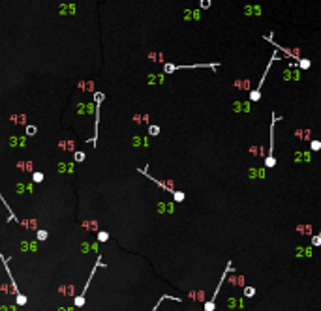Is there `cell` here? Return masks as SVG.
<instances>
[{
	"instance_id": "3",
	"label": "cell",
	"mask_w": 321,
	"mask_h": 311,
	"mask_svg": "<svg viewBox=\"0 0 321 311\" xmlns=\"http://www.w3.org/2000/svg\"><path fill=\"white\" fill-rule=\"evenodd\" d=\"M233 270V264H231V261L227 263V266H225V270H224V274H222V278H220V281H218V285H216V289H214V293H212V296H210V300L205 304V311H214L216 309V298H218V293H220V289H222V285H224V281H225V278H227V274Z\"/></svg>"
},
{
	"instance_id": "6",
	"label": "cell",
	"mask_w": 321,
	"mask_h": 311,
	"mask_svg": "<svg viewBox=\"0 0 321 311\" xmlns=\"http://www.w3.org/2000/svg\"><path fill=\"white\" fill-rule=\"evenodd\" d=\"M195 68H210L212 71H216L218 68H220V64L216 62H210V64H192V66H179V64H165L163 66V71L165 73H173V71H177V69H195Z\"/></svg>"
},
{
	"instance_id": "1",
	"label": "cell",
	"mask_w": 321,
	"mask_h": 311,
	"mask_svg": "<svg viewBox=\"0 0 321 311\" xmlns=\"http://www.w3.org/2000/svg\"><path fill=\"white\" fill-rule=\"evenodd\" d=\"M282 116H276V113H272V120H271V143H269V154L265 158V167L272 169L276 165V158H274V129H276V122H280Z\"/></svg>"
},
{
	"instance_id": "9",
	"label": "cell",
	"mask_w": 321,
	"mask_h": 311,
	"mask_svg": "<svg viewBox=\"0 0 321 311\" xmlns=\"http://www.w3.org/2000/svg\"><path fill=\"white\" fill-rule=\"evenodd\" d=\"M147 169H148V167H143V169H139V173H141V174H145L147 178H150V180H152V182H154L156 186H160V188H162L163 191H167V193H171V195H175V193H177V189H173V188H171L169 184H165V182H162V180H156L154 176H150V174L147 173Z\"/></svg>"
},
{
	"instance_id": "12",
	"label": "cell",
	"mask_w": 321,
	"mask_h": 311,
	"mask_svg": "<svg viewBox=\"0 0 321 311\" xmlns=\"http://www.w3.org/2000/svg\"><path fill=\"white\" fill-rule=\"evenodd\" d=\"M184 199H186V193H184V191H179V189H177V193L173 195V201H175V203H182Z\"/></svg>"
},
{
	"instance_id": "11",
	"label": "cell",
	"mask_w": 321,
	"mask_h": 311,
	"mask_svg": "<svg viewBox=\"0 0 321 311\" xmlns=\"http://www.w3.org/2000/svg\"><path fill=\"white\" fill-rule=\"evenodd\" d=\"M312 248H321V229L318 231V234L312 236Z\"/></svg>"
},
{
	"instance_id": "16",
	"label": "cell",
	"mask_w": 321,
	"mask_h": 311,
	"mask_svg": "<svg viewBox=\"0 0 321 311\" xmlns=\"http://www.w3.org/2000/svg\"><path fill=\"white\" fill-rule=\"evenodd\" d=\"M310 148H312L314 152H318V150H321V141H318V139H314V141H312V144H310Z\"/></svg>"
},
{
	"instance_id": "7",
	"label": "cell",
	"mask_w": 321,
	"mask_h": 311,
	"mask_svg": "<svg viewBox=\"0 0 321 311\" xmlns=\"http://www.w3.org/2000/svg\"><path fill=\"white\" fill-rule=\"evenodd\" d=\"M100 266H105L103 263H101V255H98V261H96V264H94V268H92V272H90V278H88V281L85 283V289H83V293L73 300V306L75 308H83V304H85V294L88 293V285H90V281H92V276L96 274V270L100 268Z\"/></svg>"
},
{
	"instance_id": "8",
	"label": "cell",
	"mask_w": 321,
	"mask_h": 311,
	"mask_svg": "<svg viewBox=\"0 0 321 311\" xmlns=\"http://www.w3.org/2000/svg\"><path fill=\"white\" fill-rule=\"evenodd\" d=\"M103 92H96L94 94V99H96V124H94V137L90 139V143L96 146V143H98V124H100V105H101V101H103Z\"/></svg>"
},
{
	"instance_id": "20",
	"label": "cell",
	"mask_w": 321,
	"mask_h": 311,
	"mask_svg": "<svg viewBox=\"0 0 321 311\" xmlns=\"http://www.w3.org/2000/svg\"><path fill=\"white\" fill-rule=\"evenodd\" d=\"M36 131H38L36 126H28V128H26V133H28V135H36Z\"/></svg>"
},
{
	"instance_id": "14",
	"label": "cell",
	"mask_w": 321,
	"mask_h": 311,
	"mask_svg": "<svg viewBox=\"0 0 321 311\" xmlns=\"http://www.w3.org/2000/svg\"><path fill=\"white\" fill-rule=\"evenodd\" d=\"M73 159H75L77 163H81V161L85 159V152H81V150H77V152L73 154Z\"/></svg>"
},
{
	"instance_id": "10",
	"label": "cell",
	"mask_w": 321,
	"mask_h": 311,
	"mask_svg": "<svg viewBox=\"0 0 321 311\" xmlns=\"http://www.w3.org/2000/svg\"><path fill=\"white\" fill-rule=\"evenodd\" d=\"M163 300H175V302H180V298H177V296H171V294H163V296H162V298L158 300V302H156V306L152 308V311H156V309H158V308L162 306V302H163Z\"/></svg>"
},
{
	"instance_id": "19",
	"label": "cell",
	"mask_w": 321,
	"mask_h": 311,
	"mask_svg": "<svg viewBox=\"0 0 321 311\" xmlns=\"http://www.w3.org/2000/svg\"><path fill=\"white\" fill-rule=\"evenodd\" d=\"M160 133V128L158 126H150L148 128V135H158Z\"/></svg>"
},
{
	"instance_id": "13",
	"label": "cell",
	"mask_w": 321,
	"mask_h": 311,
	"mask_svg": "<svg viewBox=\"0 0 321 311\" xmlns=\"http://www.w3.org/2000/svg\"><path fill=\"white\" fill-rule=\"evenodd\" d=\"M244 296H246V298H254V296H256V289H254V287H246V289H244Z\"/></svg>"
},
{
	"instance_id": "2",
	"label": "cell",
	"mask_w": 321,
	"mask_h": 311,
	"mask_svg": "<svg viewBox=\"0 0 321 311\" xmlns=\"http://www.w3.org/2000/svg\"><path fill=\"white\" fill-rule=\"evenodd\" d=\"M265 39H267L269 43H272V45L276 47V51H282V53H286L287 56H291V58H293V60H295V62L299 64V68H301V69H310V66H312V62H310L308 58H303V56H299V54H293V53H291L289 49H286V47H282V45H278V43H276V41H274V39L271 38V34H269V36H265Z\"/></svg>"
},
{
	"instance_id": "18",
	"label": "cell",
	"mask_w": 321,
	"mask_h": 311,
	"mask_svg": "<svg viewBox=\"0 0 321 311\" xmlns=\"http://www.w3.org/2000/svg\"><path fill=\"white\" fill-rule=\"evenodd\" d=\"M47 236H49V233H47V231H38V234H36V238H38V240H47Z\"/></svg>"
},
{
	"instance_id": "5",
	"label": "cell",
	"mask_w": 321,
	"mask_h": 311,
	"mask_svg": "<svg viewBox=\"0 0 321 311\" xmlns=\"http://www.w3.org/2000/svg\"><path fill=\"white\" fill-rule=\"evenodd\" d=\"M0 259H2V263H4V268H6V272H8V278H9V281H11V287H13V293H15V300H17V306H24V304L28 302V298H26L24 294H21V291H19V287H17V283H15V279H13V276H11V270H9L8 259H6L4 255H0Z\"/></svg>"
},
{
	"instance_id": "4",
	"label": "cell",
	"mask_w": 321,
	"mask_h": 311,
	"mask_svg": "<svg viewBox=\"0 0 321 311\" xmlns=\"http://www.w3.org/2000/svg\"><path fill=\"white\" fill-rule=\"evenodd\" d=\"M278 56H276V53L271 56V60H269V64H267V68H265V71H263V75H261V79H259V83H257V86L250 92V99L252 101H259L261 99V88H263V83H265V79H267V75H269V69L272 68V64H274V60H276Z\"/></svg>"
},
{
	"instance_id": "15",
	"label": "cell",
	"mask_w": 321,
	"mask_h": 311,
	"mask_svg": "<svg viewBox=\"0 0 321 311\" xmlns=\"http://www.w3.org/2000/svg\"><path fill=\"white\" fill-rule=\"evenodd\" d=\"M107 240H109V233H105V231L98 233V242H107Z\"/></svg>"
},
{
	"instance_id": "17",
	"label": "cell",
	"mask_w": 321,
	"mask_h": 311,
	"mask_svg": "<svg viewBox=\"0 0 321 311\" xmlns=\"http://www.w3.org/2000/svg\"><path fill=\"white\" fill-rule=\"evenodd\" d=\"M32 180L38 184V182H43V173H34L32 174Z\"/></svg>"
}]
</instances>
